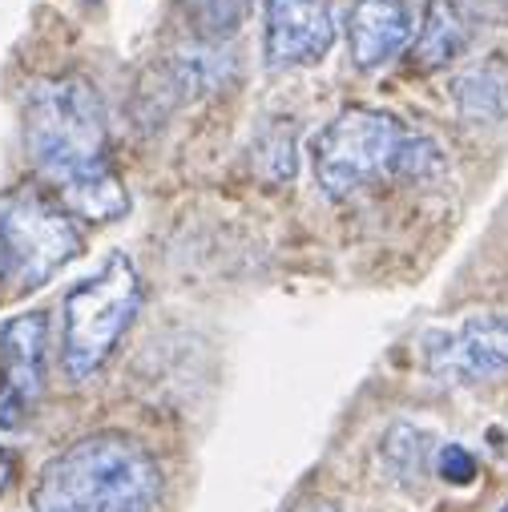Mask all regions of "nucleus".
Returning a JSON list of instances; mask_svg holds the SVG:
<instances>
[{
  "instance_id": "obj_4",
  "label": "nucleus",
  "mask_w": 508,
  "mask_h": 512,
  "mask_svg": "<svg viewBox=\"0 0 508 512\" xmlns=\"http://www.w3.org/2000/svg\"><path fill=\"white\" fill-rule=\"evenodd\" d=\"M138 307H142V283L125 254H109L97 275H89L65 295L61 363L69 379H89L109 359L125 327L134 323Z\"/></svg>"
},
{
  "instance_id": "obj_13",
  "label": "nucleus",
  "mask_w": 508,
  "mask_h": 512,
  "mask_svg": "<svg viewBox=\"0 0 508 512\" xmlns=\"http://www.w3.org/2000/svg\"><path fill=\"white\" fill-rule=\"evenodd\" d=\"M384 456H388V464L396 468V476L412 480V476H420V472H424L428 436H424V432H416L412 424H396V428L388 432V440H384Z\"/></svg>"
},
{
  "instance_id": "obj_8",
  "label": "nucleus",
  "mask_w": 508,
  "mask_h": 512,
  "mask_svg": "<svg viewBox=\"0 0 508 512\" xmlns=\"http://www.w3.org/2000/svg\"><path fill=\"white\" fill-rule=\"evenodd\" d=\"M335 25L323 0H267V65L299 69L327 57Z\"/></svg>"
},
{
  "instance_id": "obj_9",
  "label": "nucleus",
  "mask_w": 508,
  "mask_h": 512,
  "mask_svg": "<svg viewBox=\"0 0 508 512\" xmlns=\"http://www.w3.org/2000/svg\"><path fill=\"white\" fill-rule=\"evenodd\" d=\"M412 45V9L404 0H355L347 13V53L359 73H375Z\"/></svg>"
},
{
  "instance_id": "obj_7",
  "label": "nucleus",
  "mask_w": 508,
  "mask_h": 512,
  "mask_svg": "<svg viewBox=\"0 0 508 512\" xmlns=\"http://www.w3.org/2000/svg\"><path fill=\"white\" fill-rule=\"evenodd\" d=\"M49 319L41 311L17 315L0 327V428H25L45 392Z\"/></svg>"
},
{
  "instance_id": "obj_17",
  "label": "nucleus",
  "mask_w": 508,
  "mask_h": 512,
  "mask_svg": "<svg viewBox=\"0 0 508 512\" xmlns=\"http://www.w3.org/2000/svg\"><path fill=\"white\" fill-rule=\"evenodd\" d=\"M500 512H508V504H504V508H500Z\"/></svg>"
},
{
  "instance_id": "obj_3",
  "label": "nucleus",
  "mask_w": 508,
  "mask_h": 512,
  "mask_svg": "<svg viewBox=\"0 0 508 512\" xmlns=\"http://www.w3.org/2000/svg\"><path fill=\"white\" fill-rule=\"evenodd\" d=\"M162 472L130 436L97 432L53 456L37 480L33 512H154Z\"/></svg>"
},
{
  "instance_id": "obj_12",
  "label": "nucleus",
  "mask_w": 508,
  "mask_h": 512,
  "mask_svg": "<svg viewBox=\"0 0 508 512\" xmlns=\"http://www.w3.org/2000/svg\"><path fill=\"white\" fill-rule=\"evenodd\" d=\"M182 9L198 41H226L246 21L250 0H182Z\"/></svg>"
},
{
  "instance_id": "obj_16",
  "label": "nucleus",
  "mask_w": 508,
  "mask_h": 512,
  "mask_svg": "<svg viewBox=\"0 0 508 512\" xmlns=\"http://www.w3.org/2000/svg\"><path fill=\"white\" fill-rule=\"evenodd\" d=\"M9 480H13V456H9L5 448H0V492L9 488Z\"/></svg>"
},
{
  "instance_id": "obj_6",
  "label": "nucleus",
  "mask_w": 508,
  "mask_h": 512,
  "mask_svg": "<svg viewBox=\"0 0 508 512\" xmlns=\"http://www.w3.org/2000/svg\"><path fill=\"white\" fill-rule=\"evenodd\" d=\"M424 363L444 383H484L508 375V315H468L424 335Z\"/></svg>"
},
{
  "instance_id": "obj_5",
  "label": "nucleus",
  "mask_w": 508,
  "mask_h": 512,
  "mask_svg": "<svg viewBox=\"0 0 508 512\" xmlns=\"http://www.w3.org/2000/svg\"><path fill=\"white\" fill-rule=\"evenodd\" d=\"M81 254V230L41 190H0V287L37 291Z\"/></svg>"
},
{
  "instance_id": "obj_14",
  "label": "nucleus",
  "mask_w": 508,
  "mask_h": 512,
  "mask_svg": "<svg viewBox=\"0 0 508 512\" xmlns=\"http://www.w3.org/2000/svg\"><path fill=\"white\" fill-rule=\"evenodd\" d=\"M275 134H259V162L267 174L291 182L295 178V138L287 121H271Z\"/></svg>"
},
{
  "instance_id": "obj_10",
  "label": "nucleus",
  "mask_w": 508,
  "mask_h": 512,
  "mask_svg": "<svg viewBox=\"0 0 508 512\" xmlns=\"http://www.w3.org/2000/svg\"><path fill=\"white\" fill-rule=\"evenodd\" d=\"M468 45V21L460 13L456 0H428L424 9V21H420V33L412 41V57L408 65L416 73H436V69H448Z\"/></svg>"
},
{
  "instance_id": "obj_1",
  "label": "nucleus",
  "mask_w": 508,
  "mask_h": 512,
  "mask_svg": "<svg viewBox=\"0 0 508 512\" xmlns=\"http://www.w3.org/2000/svg\"><path fill=\"white\" fill-rule=\"evenodd\" d=\"M25 150L65 210L85 218H117L125 190L113 178L109 134L97 93L81 77L37 81L25 97Z\"/></svg>"
},
{
  "instance_id": "obj_2",
  "label": "nucleus",
  "mask_w": 508,
  "mask_h": 512,
  "mask_svg": "<svg viewBox=\"0 0 508 512\" xmlns=\"http://www.w3.org/2000/svg\"><path fill=\"white\" fill-rule=\"evenodd\" d=\"M444 174V154L432 138L371 105H347L315 138V182L331 198H351L375 182H432Z\"/></svg>"
},
{
  "instance_id": "obj_11",
  "label": "nucleus",
  "mask_w": 508,
  "mask_h": 512,
  "mask_svg": "<svg viewBox=\"0 0 508 512\" xmlns=\"http://www.w3.org/2000/svg\"><path fill=\"white\" fill-rule=\"evenodd\" d=\"M452 97L472 121H504L508 117V61L488 57L452 81Z\"/></svg>"
},
{
  "instance_id": "obj_15",
  "label": "nucleus",
  "mask_w": 508,
  "mask_h": 512,
  "mask_svg": "<svg viewBox=\"0 0 508 512\" xmlns=\"http://www.w3.org/2000/svg\"><path fill=\"white\" fill-rule=\"evenodd\" d=\"M436 472H440L448 484H472V480H476V460H472L468 448L444 444L440 456H436Z\"/></svg>"
}]
</instances>
